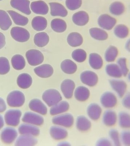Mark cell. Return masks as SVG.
I'll use <instances>...</instances> for the list:
<instances>
[{
	"instance_id": "6da1fadb",
	"label": "cell",
	"mask_w": 130,
	"mask_h": 146,
	"mask_svg": "<svg viewBox=\"0 0 130 146\" xmlns=\"http://www.w3.org/2000/svg\"><path fill=\"white\" fill-rule=\"evenodd\" d=\"M42 98L45 103L50 107L56 105L63 99L60 93L55 89L46 90L42 95Z\"/></svg>"
},
{
	"instance_id": "7a4b0ae2",
	"label": "cell",
	"mask_w": 130,
	"mask_h": 146,
	"mask_svg": "<svg viewBox=\"0 0 130 146\" xmlns=\"http://www.w3.org/2000/svg\"><path fill=\"white\" fill-rule=\"evenodd\" d=\"M7 102L8 105L11 107H20L23 106L25 103V95L20 91H13L8 95Z\"/></svg>"
},
{
	"instance_id": "3957f363",
	"label": "cell",
	"mask_w": 130,
	"mask_h": 146,
	"mask_svg": "<svg viewBox=\"0 0 130 146\" xmlns=\"http://www.w3.org/2000/svg\"><path fill=\"white\" fill-rule=\"evenodd\" d=\"M74 121L73 115L69 113H62L57 115L52 119V121L54 125L66 128L72 127Z\"/></svg>"
},
{
	"instance_id": "277c9868",
	"label": "cell",
	"mask_w": 130,
	"mask_h": 146,
	"mask_svg": "<svg viewBox=\"0 0 130 146\" xmlns=\"http://www.w3.org/2000/svg\"><path fill=\"white\" fill-rule=\"evenodd\" d=\"M21 115L20 110L11 109L7 110L5 114V121L7 125L15 127L19 125Z\"/></svg>"
},
{
	"instance_id": "5b68a950",
	"label": "cell",
	"mask_w": 130,
	"mask_h": 146,
	"mask_svg": "<svg viewBox=\"0 0 130 146\" xmlns=\"http://www.w3.org/2000/svg\"><path fill=\"white\" fill-rule=\"evenodd\" d=\"M100 102L103 108L110 110L114 108L118 104L117 96L112 92H107L101 96Z\"/></svg>"
},
{
	"instance_id": "8992f818",
	"label": "cell",
	"mask_w": 130,
	"mask_h": 146,
	"mask_svg": "<svg viewBox=\"0 0 130 146\" xmlns=\"http://www.w3.org/2000/svg\"><path fill=\"white\" fill-rule=\"evenodd\" d=\"M111 88L117 96L122 98L126 94L127 85L126 82L119 79H113L110 81Z\"/></svg>"
},
{
	"instance_id": "52a82bcc",
	"label": "cell",
	"mask_w": 130,
	"mask_h": 146,
	"mask_svg": "<svg viewBox=\"0 0 130 146\" xmlns=\"http://www.w3.org/2000/svg\"><path fill=\"white\" fill-rule=\"evenodd\" d=\"M117 23V20L115 18L107 14L101 15L98 19L99 26L106 30L110 31L113 29Z\"/></svg>"
},
{
	"instance_id": "ba28073f",
	"label": "cell",
	"mask_w": 130,
	"mask_h": 146,
	"mask_svg": "<svg viewBox=\"0 0 130 146\" xmlns=\"http://www.w3.org/2000/svg\"><path fill=\"white\" fill-rule=\"evenodd\" d=\"M26 56L30 65L36 66L42 64L44 60L43 54L39 50L31 49L26 52Z\"/></svg>"
},
{
	"instance_id": "9c48e42d",
	"label": "cell",
	"mask_w": 130,
	"mask_h": 146,
	"mask_svg": "<svg viewBox=\"0 0 130 146\" xmlns=\"http://www.w3.org/2000/svg\"><path fill=\"white\" fill-rule=\"evenodd\" d=\"M17 130L13 127H8L3 129L1 132V139L2 142L6 144H11L13 143L18 137Z\"/></svg>"
},
{
	"instance_id": "30bf717a",
	"label": "cell",
	"mask_w": 130,
	"mask_h": 146,
	"mask_svg": "<svg viewBox=\"0 0 130 146\" xmlns=\"http://www.w3.org/2000/svg\"><path fill=\"white\" fill-rule=\"evenodd\" d=\"M11 36L16 41L25 42L29 40L30 35L28 31L23 27H13L10 31Z\"/></svg>"
},
{
	"instance_id": "8fae6325",
	"label": "cell",
	"mask_w": 130,
	"mask_h": 146,
	"mask_svg": "<svg viewBox=\"0 0 130 146\" xmlns=\"http://www.w3.org/2000/svg\"><path fill=\"white\" fill-rule=\"evenodd\" d=\"M22 120L24 123L36 126H40L43 125L44 121L43 117L41 115L31 111L25 112L22 118Z\"/></svg>"
},
{
	"instance_id": "7c38bea8",
	"label": "cell",
	"mask_w": 130,
	"mask_h": 146,
	"mask_svg": "<svg viewBox=\"0 0 130 146\" xmlns=\"http://www.w3.org/2000/svg\"><path fill=\"white\" fill-rule=\"evenodd\" d=\"M81 82L89 87H94L98 82L97 75L94 72L86 71L82 72L80 75Z\"/></svg>"
},
{
	"instance_id": "4fadbf2b",
	"label": "cell",
	"mask_w": 130,
	"mask_h": 146,
	"mask_svg": "<svg viewBox=\"0 0 130 146\" xmlns=\"http://www.w3.org/2000/svg\"><path fill=\"white\" fill-rule=\"evenodd\" d=\"M75 87L74 81L70 79L64 80L61 85V89L64 97L66 99L72 98Z\"/></svg>"
},
{
	"instance_id": "5bb4252c",
	"label": "cell",
	"mask_w": 130,
	"mask_h": 146,
	"mask_svg": "<svg viewBox=\"0 0 130 146\" xmlns=\"http://www.w3.org/2000/svg\"><path fill=\"white\" fill-rule=\"evenodd\" d=\"M30 2L29 0H11L10 5L13 8L26 15L31 13L30 9Z\"/></svg>"
},
{
	"instance_id": "9a60e30c",
	"label": "cell",
	"mask_w": 130,
	"mask_h": 146,
	"mask_svg": "<svg viewBox=\"0 0 130 146\" xmlns=\"http://www.w3.org/2000/svg\"><path fill=\"white\" fill-rule=\"evenodd\" d=\"M18 132L21 135H28L35 137L39 135L40 130L37 126L25 123L19 126Z\"/></svg>"
},
{
	"instance_id": "2e32d148",
	"label": "cell",
	"mask_w": 130,
	"mask_h": 146,
	"mask_svg": "<svg viewBox=\"0 0 130 146\" xmlns=\"http://www.w3.org/2000/svg\"><path fill=\"white\" fill-rule=\"evenodd\" d=\"M118 115L111 109L106 110L102 117V121L105 126L112 127L118 123Z\"/></svg>"
},
{
	"instance_id": "e0dca14e",
	"label": "cell",
	"mask_w": 130,
	"mask_h": 146,
	"mask_svg": "<svg viewBox=\"0 0 130 146\" xmlns=\"http://www.w3.org/2000/svg\"><path fill=\"white\" fill-rule=\"evenodd\" d=\"M29 106L32 111L43 115L47 114L48 111L46 106L39 99H33L31 100Z\"/></svg>"
},
{
	"instance_id": "ac0fdd59",
	"label": "cell",
	"mask_w": 130,
	"mask_h": 146,
	"mask_svg": "<svg viewBox=\"0 0 130 146\" xmlns=\"http://www.w3.org/2000/svg\"><path fill=\"white\" fill-rule=\"evenodd\" d=\"M49 133L52 138L56 141L64 139L67 137L68 134L65 128L57 125L52 126Z\"/></svg>"
},
{
	"instance_id": "d6986e66",
	"label": "cell",
	"mask_w": 130,
	"mask_h": 146,
	"mask_svg": "<svg viewBox=\"0 0 130 146\" xmlns=\"http://www.w3.org/2000/svg\"><path fill=\"white\" fill-rule=\"evenodd\" d=\"M34 72L38 76L46 78L51 76L53 73L54 70L51 65L45 64L35 68Z\"/></svg>"
},
{
	"instance_id": "ffe728a7",
	"label": "cell",
	"mask_w": 130,
	"mask_h": 146,
	"mask_svg": "<svg viewBox=\"0 0 130 146\" xmlns=\"http://www.w3.org/2000/svg\"><path fill=\"white\" fill-rule=\"evenodd\" d=\"M31 8L32 11L37 14L45 15L49 11L48 5L42 1L32 2L31 4Z\"/></svg>"
},
{
	"instance_id": "44dd1931",
	"label": "cell",
	"mask_w": 130,
	"mask_h": 146,
	"mask_svg": "<svg viewBox=\"0 0 130 146\" xmlns=\"http://www.w3.org/2000/svg\"><path fill=\"white\" fill-rule=\"evenodd\" d=\"M102 108L97 103H91L87 108V115L93 120L96 121L99 119L102 115Z\"/></svg>"
},
{
	"instance_id": "7402d4cb",
	"label": "cell",
	"mask_w": 130,
	"mask_h": 146,
	"mask_svg": "<svg viewBox=\"0 0 130 146\" xmlns=\"http://www.w3.org/2000/svg\"><path fill=\"white\" fill-rule=\"evenodd\" d=\"M49 4L50 7L51 14L52 16L63 17L67 16V11L63 5L57 2H50Z\"/></svg>"
},
{
	"instance_id": "603a6c76",
	"label": "cell",
	"mask_w": 130,
	"mask_h": 146,
	"mask_svg": "<svg viewBox=\"0 0 130 146\" xmlns=\"http://www.w3.org/2000/svg\"><path fill=\"white\" fill-rule=\"evenodd\" d=\"M37 140L35 137L28 135H21L17 138L15 143L16 146H34L36 145Z\"/></svg>"
},
{
	"instance_id": "cb8c5ba5",
	"label": "cell",
	"mask_w": 130,
	"mask_h": 146,
	"mask_svg": "<svg viewBox=\"0 0 130 146\" xmlns=\"http://www.w3.org/2000/svg\"><path fill=\"white\" fill-rule=\"evenodd\" d=\"M69 108V104L67 102L61 101L51 107L50 110V114L52 116L61 114L67 111Z\"/></svg>"
},
{
	"instance_id": "d4e9b609",
	"label": "cell",
	"mask_w": 130,
	"mask_h": 146,
	"mask_svg": "<svg viewBox=\"0 0 130 146\" xmlns=\"http://www.w3.org/2000/svg\"><path fill=\"white\" fill-rule=\"evenodd\" d=\"M72 20L73 22L77 26H85L87 25L89 21V16L85 11H78L73 15Z\"/></svg>"
},
{
	"instance_id": "484cf974",
	"label": "cell",
	"mask_w": 130,
	"mask_h": 146,
	"mask_svg": "<svg viewBox=\"0 0 130 146\" xmlns=\"http://www.w3.org/2000/svg\"><path fill=\"white\" fill-rule=\"evenodd\" d=\"M105 72L107 74L113 79H120L123 76L119 66L117 64L111 63L106 66Z\"/></svg>"
},
{
	"instance_id": "4316f807",
	"label": "cell",
	"mask_w": 130,
	"mask_h": 146,
	"mask_svg": "<svg viewBox=\"0 0 130 146\" xmlns=\"http://www.w3.org/2000/svg\"><path fill=\"white\" fill-rule=\"evenodd\" d=\"M33 79L31 76L27 73L21 74L18 76L17 79L18 86L22 89H27L31 86Z\"/></svg>"
},
{
	"instance_id": "83f0119b",
	"label": "cell",
	"mask_w": 130,
	"mask_h": 146,
	"mask_svg": "<svg viewBox=\"0 0 130 146\" xmlns=\"http://www.w3.org/2000/svg\"><path fill=\"white\" fill-rule=\"evenodd\" d=\"M90 91L85 86H80L76 88L74 92V96L76 99L79 102H83L89 98Z\"/></svg>"
},
{
	"instance_id": "f1b7e54d",
	"label": "cell",
	"mask_w": 130,
	"mask_h": 146,
	"mask_svg": "<svg viewBox=\"0 0 130 146\" xmlns=\"http://www.w3.org/2000/svg\"><path fill=\"white\" fill-rule=\"evenodd\" d=\"M125 6L122 2L115 1L110 4L109 7V11L111 14L115 16H120L122 15L125 11Z\"/></svg>"
},
{
	"instance_id": "f546056e",
	"label": "cell",
	"mask_w": 130,
	"mask_h": 146,
	"mask_svg": "<svg viewBox=\"0 0 130 146\" xmlns=\"http://www.w3.org/2000/svg\"><path fill=\"white\" fill-rule=\"evenodd\" d=\"M76 125L78 130L81 132H85L91 128V123L87 117L81 115L77 118Z\"/></svg>"
},
{
	"instance_id": "4dcf8cb0",
	"label": "cell",
	"mask_w": 130,
	"mask_h": 146,
	"mask_svg": "<svg viewBox=\"0 0 130 146\" xmlns=\"http://www.w3.org/2000/svg\"><path fill=\"white\" fill-rule=\"evenodd\" d=\"M118 123L119 127L126 130L130 129V114L123 111L118 115Z\"/></svg>"
},
{
	"instance_id": "1f68e13d",
	"label": "cell",
	"mask_w": 130,
	"mask_h": 146,
	"mask_svg": "<svg viewBox=\"0 0 130 146\" xmlns=\"http://www.w3.org/2000/svg\"><path fill=\"white\" fill-rule=\"evenodd\" d=\"M7 12L10 15L14 22L18 26H25L29 22V19L27 17L22 15L20 14L13 10H8Z\"/></svg>"
},
{
	"instance_id": "d6a6232c",
	"label": "cell",
	"mask_w": 130,
	"mask_h": 146,
	"mask_svg": "<svg viewBox=\"0 0 130 146\" xmlns=\"http://www.w3.org/2000/svg\"><path fill=\"white\" fill-rule=\"evenodd\" d=\"M61 69L64 73L71 74L75 73L77 69V66L75 63L69 59H66L62 62Z\"/></svg>"
},
{
	"instance_id": "836d02e7",
	"label": "cell",
	"mask_w": 130,
	"mask_h": 146,
	"mask_svg": "<svg viewBox=\"0 0 130 146\" xmlns=\"http://www.w3.org/2000/svg\"><path fill=\"white\" fill-rule=\"evenodd\" d=\"M113 33L115 36L119 38H126L129 35V29L126 25L119 24L113 28Z\"/></svg>"
},
{
	"instance_id": "e575fe53",
	"label": "cell",
	"mask_w": 130,
	"mask_h": 146,
	"mask_svg": "<svg viewBox=\"0 0 130 146\" xmlns=\"http://www.w3.org/2000/svg\"><path fill=\"white\" fill-rule=\"evenodd\" d=\"M89 64L94 69L99 70L103 66V59L99 54L93 53L89 55Z\"/></svg>"
},
{
	"instance_id": "d590c367",
	"label": "cell",
	"mask_w": 130,
	"mask_h": 146,
	"mask_svg": "<svg viewBox=\"0 0 130 146\" xmlns=\"http://www.w3.org/2000/svg\"><path fill=\"white\" fill-rule=\"evenodd\" d=\"M32 26L37 31H43L47 27V20L45 18L40 16L34 17L32 21Z\"/></svg>"
},
{
	"instance_id": "8d00e7d4",
	"label": "cell",
	"mask_w": 130,
	"mask_h": 146,
	"mask_svg": "<svg viewBox=\"0 0 130 146\" xmlns=\"http://www.w3.org/2000/svg\"><path fill=\"white\" fill-rule=\"evenodd\" d=\"M12 23L8 14L4 10H0V28L3 31L9 29Z\"/></svg>"
},
{
	"instance_id": "74e56055",
	"label": "cell",
	"mask_w": 130,
	"mask_h": 146,
	"mask_svg": "<svg viewBox=\"0 0 130 146\" xmlns=\"http://www.w3.org/2000/svg\"><path fill=\"white\" fill-rule=\"evenodd\" d=\"M68 43L71 46L77 47L81 46L83 42V38L81 34L77 33H72L67 38Z\"/></svg>"
},
{
	"instance_id": "f35d334b",
	"label": "cell",
	"mask_w": 130,
	"mask_h": 146,
	"mask_svg": "<svg viewBox=\"0 0 130 146\" xmlns=\"http://www.w3.org/2000/svg\"><path fill=\"white\" fill-rule=\"evenodd\" d=\"M91 36L95 40L104 41L108 38V34L105 31L102 29L92 28L89 30Z\"/></svg>"
},
{
	"instance_id": "ab89813d",
	"label": "cell",
	"mask_w": 130,
	"mask_h": 146,
	"mask_svg": "<svg viewBox=\"0 0 130 146\" xmlns=\"http://www.w3.org/2000/svg\"><path fill=\"white\" fill-rule=\"evenodd\" d=\"M49 36L47 33L42 32L35 34L34 37L35 44L39 47H43L47 45L49 41Z\"/></svg>"
},
{
	"instance_id": "60d3db41",
	"label": "cell",
	"mask_w": 130,
	"mask_h": 146,
	"mask_svg": "<svg viewBox=\"0 0 130 146\" xmlns=\"http://www.w3.org/2000/svg\"><path fill=\"white\" fill-rule=\"evenodd\" d=\"M118 48L114 46H110L106 50L105 58L107 62L113 63L116 60L118 55Z\"/></svg>"
},
{
	"instance_id": "b9f144b4",
	"label": "cell",
	"mask_w": 130,
	"mask_h": 146,
	"mask_svg": "<svg viewBox=\"0 0 130 146\" xmlns=\"http://www.w3.org/2000/svg\"><path fill=\"white\" fill-rule=\"evenodd\" d=\"M51 25L52 29L56 33H63L67 29L66 22L63 19L59 18L52 20Z\"/></svg>"
},
{
	"instance_id": "7bdbcfd3",
	"label": "cell",
	"mask_w": 130,
	"mask_h": 146,
	"mask_svg": "<svg viewBox=\"0 0 130 146\" xmlns=\"http://www.w3.org/2000/svg\"><path fill=\"white\" fill-rule=\"evenodd\" d=\"M11 63L13 67L17 70H21L25 67L26 62L25 58L21 55L16 54L12 57Z\"/></svg>"
},
{
	"instance_id": "ee69618b",
	"label": "cell",
	"mask_w": 130,
	"mask_h": 146,
	"mask_svg": "<svg viewBox=\"0 0 130 146\" xmlns=\"http://www.w3.org/2000/svg\"><path fill=\"white\" fill-rule=\"evenodd\" d=\"M72 58L75 61L81 63L86 60L87 57V54L86 51L83 49H76L72 52Z\"/></svg>"
},
{
	"instance_id": "f6af8a7d",
	"label": "cell",
	"mask_w": 130,
	"mask_h": 146,
	"mask_svg": "<svg viewBox=\"0 0 130 146\" xmlns=\"http://www.w3.org/2000/svg\"><path fill=\"white\" fill-rule=\"evenodd\" d=\"M109 135L112 144H113L115 146L121 145L122 144L121 134L117 130L111 129L109 131Z\"/></svg>"
},
{
	"instance_id": "bcb514c9",
	"label": "cell",
	"mask_w": 130,
	"mask_h": 146,
	"mask_svg": "<svg viewBox=\"0 0 130 146\" xmlns=\"http://www.w3.org/2000/svg\"><path fill=\"white\" fill-rule=\"evenodd\" d=\"M117 64L119 66L123 76H126L129 72L127 65V59L124 57H120L117 60Z\"/></svg>"
},
{
	"instance_id": "7dc6e473",
	"label": "cell",
	"mask_w": 130,
	"mask_h": 146,
	"mask_svg": "<svg viewBox=\"0 0 130 146\" xmlns=\"http://www.w3.org/2000/svg\"><path fill=\"white\" fill-rule=\"evenodd\" d=\"M10 63L5 57H0V74L4 75L10 70Z\"/></svg>"
},
{
	"instance_id": "c3c4849f",
	"label": "cell",
	"mask_w": 130,
	"mask_h": 146,
	"mask_svg": "<svg viewBox=\"0 0 130 146\" xmlns=\"http://www.w3.org/2000/svg\"><path fill=\"white\" fill-rule=\"evenodd\" d=\"M82 3V0H66L65 1L67 7L72 11L80 8Z\"/></svg>"
},
{
	"instance_id": "681fc988",
	"label": "cell",
	"mask_w": 130,
	"mask_h": 146,
	"mask_svg": "<svg viewBox=\"0 0 130 146\" xmlns=\"http://www.w3.org/2000/svg\"><path fill=\"white\" fill-rule=\"evenodd\" d=\"M121 144L125 146H130V131L125 130L121 134Z\"/></svg>"
},
{
	"instance_id": "f907efd6",
	"label": "cell",
	"mask_w": 130,
	"mask_h": 146,
	"mask_svg": "<svg viewBox=\"0 0 130 146\" xmlns=\"http://www.w3.org/2000/svg\"><path fill=\"white\" fill-rule=\"evenodd\" d=\"M122 104L125 108L130 110V92L126 93L122 98Z\"/></svg>"
},
{
	"instance_id": "816d5d0a",
	"label": "cell",
	"mask_w": 130,
	"mask_h": 146,
	"mask_svg": "<svg viewBox=\"0 0 130 146\" xmlns=\"http://www.w3.org/2000/svg\"><path fill=\"white\" fill-rule=\"evenodd\" d=\"M112 143L111 141L109 139L102 138L100 139L97 142L96 145L97 146H111Z\"/></svg>"
},
{
	"instance_id": "f5cc1de1",
	"label": "cell",
	"mask_w": 130,
	"mask_h": 146,
	"mask_svg": "<svg viewBox=\"0 0 130 146\" xmlns=\"http://www.w3.org/2000/svg\"><path fill=\"white\" fill-rule=\"evenodd\" d=\"M7 109L6 104L4 100L0 97V113L4 112Z\"/></svg>"
},
{
	"instance_id": "db71d44e",
	"label": "cell",
	"mask_w": 130,
	"mask_h": 146,
	"mask_svg": "<svg viewBox=\"0 0 130 146\" xmlns=\"http://www.w3.org/2000/svg\"><path fill=\"white\" fill-rule=\"evenodd\" d=\"M5 38L2 33H0V49H2L5 46Z\"/></svg>"
},
{
	"instance_id": "11a10c76",
	"label": "cell",
	"mask_w": 130,
	"mask_h": 146,
	"mask_svg": "<svg viewBox=\"0 0 130 146\" xmlns=\"http://www.w3.org/2000/svg\"><path fill=\"white\" fill-rule=\"evenodd\" d=\"M125 48L127 51L130 52V38L126 41L125 45Z\"/></svg>"
},
{
	"instance_id": "9f6ffc18",
	"label": "cell",
	"mask_w": 130,
	"mask_h": 146,
	"mask_svg": "<svg viewBox=\"0 0 130 146\" xmlns=\"http://www.w3.org/2000/svg\"><path fill=\"white\" fill-rule=\"evenodd\" d=\"M4 125V121L3 117L0 114V129L3 127Z\"/></svg>"
},
{
	"instance_id": "6f0895ef",
	"label": "cell",
	"mask_w": 130,
	"mask_h": 146,
	"mask_svg": "<svg viewBox=\"0 0 130 146\" xmlns=\"http://www.w3.org/2000/svg\"><path fill=\"white\" fill-rule=\"evenodd\" d=\"M58 145L60 146H68L70 145V144H69V143H67V142H61L60 143H59Z\"/></svg>"
},
{
	"instance_id": "680465c9",
	"label": "cell",
	"mask_w": 130,
	"mask_h": 146,
	"mask_svg": "<svg viewBox=\"0 0 130 146\" xmlns=\"http://www.w3.org/2000/svg\"><path fill=\"white\" fill-rule=\"evenodd\" d=\"M127 78H128V79L130 81V72H129L128 74H127Z\"/></svg>"
},
{
	"instance_id": "91938a15",
	"label": "cell",
	"mask_w": 130,
	"mask_h": 146,
	"mask_svg": "<svg viewBox=\"0 0 130 146\" xmlns=\"http://www.w3.org/2000/svg\"><path fill=\"white\" fill-rule=\"evenodd\" d=\"M2 1V0H0V1Z\"/></svg>"
},
{
	"instance_id": "94428289",
	"label": "cell",
	"mask_w": 130,
	"mask_h": 146,
	"mask_svg": "<svg viewBox=\"0 0 130 146\" xmlns=\"http://www.w3.org/2000/svg\"></svg>"
},
{
	"instance_id": "6125c7cd",
	"label": "cell",
	"mask_w": 130,
	"mask_h": 146,
	"mask_svg": "<svg viewBox=\"0 0 130 146\" xmlns=\"http://www.w3.org/2000/svg\"></svg>"
}]
</instances>
